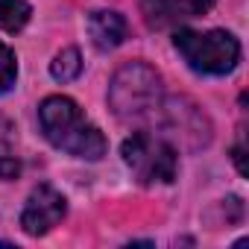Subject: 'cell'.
Returning <instances> with one entry per match:
<instances>
[{
    "label": "cell",
    "mask_w": 249,
    "mask_h": 249,
    "mask_svg": "<svg viewBox=\"0 0 249 249\" xmlns=\"http://www.w3.org/2000/svg\"><path fill=\"white\" fill-rule=\"evenodd\" d=\"M88 33H91V41L97 50L108 53L114 47H120L126 41V21H123L120 12H111V9H100L88 18Z\"/></svg>",
    "instance_id": "52a82bcc"
},
{
    "label": "cell",
    "mask_w": 249,
    "mask_h": 249,
    "mask_svg": "<svg viewBox=\"0 0 249 249\" xmlns=\"http://www.w3.org/2000/svg\"><path fill=\"white\" fill-rule=\"evenodd\" d=\"M120 156L141 185H170L179 170L176 147L153 132L129 135L120 147Z\"/></svg>",
    "instance_id": "277c9868"
},
{
    "label": "cell",
    "mask_w": 249,
    "mask_h": 249,
    "mask_svg": "<svg viewBox=\"0 0 249 249\" xmlns=\"http://www.w3.org/2000/svg\"><path fill=\"white\" fill-rule=\"evenodd\" d=\"M30 15H33V9L27 0H0V30L18 33V30H24Z\"/></svg>",
    "instance_id": "ba28073f"
},
{
    "label": "cell",
    "mask_w": 249,
    "mask_h": 249,
    "mask_svg": "<svg viewBox=\"0 0 249 249\" xmlns=\"http://www.w3.org/2000/svg\"><path fill=\"white\" fill-rule=\"evenodd\" d=\"M15 79H18V62H15V53H12L3 41H0V94L12 91Z\"/></svg>",
    "instance_id": "30bf717a"
},
{
    "label": "cell",
    "mask_w": 249,
    "mask_h": 249,
    "mask_svg": "<svg viewBox=\"0 0 249 249\" xmlns=\"http://www.w3.org/2000/svg\"><path fill=\"white\" fill-rule=\"evenodd\" d=\"M173 44L179 56L188 62V68H194L196 73L223 76V73H231L240 62V44L226 30H208V33L179 30Z\"/></svg>",
    "instance_id": "3957f363"
},
{
    "label": "cell",
    "mask_w": 249,
    "mask_h": 249,
    "mask_svg": "<svg viewBox=\"0 0 249 249\" xmlns=\"http://www.w3.org/2000/svg\"><path fill=\"white\" fill-rule=\"evenodd\" d=\"M38 123H41L44 138L62 153H71V156L88 159V161H97L106 156L108 144H106L103 132L94 123L85 120L82 108L71 97H62V94L47 97L38 106Z\"/></svg>",
    "instance_id": "6da1fadb"
},
{
    "label": "cell",
    "mask_w": 249,
    "mask_h": 249,
    "mask_svg": "<svg viewBox=\"0 0 249 249\" xmlns=\"http://www.w3.org/2000/svg\"><path fill=\"white\" fill-rule=\"evenodd\" d=\"M214 6V0H141V9L150 27H173L191 18L205 15Z\"/></svg>",
    "instance_id": "8992f818"
},
{
    "label": "cell",
    "mask_w": 249,
    "mask_h": 249,
    "mask_svg": "<svg viewBox=\"0 0 249 249\" xmlns=\"http://www.w3.org/2000/svg\"><path fill=\"white\" fill-rule=\"evenodd\" d=\"M65 211H68L65 196H62L53 185H38V188H33V194L27 196V205H24V211H21V229H24L27 234H33V237L47 234L53 226L62 223Z\"/></svg>",
    "instance_id": "5b68a950"
},
{
    "label": "cell",
    "mask_w": 249,
    "mask_h": 249,
    "mask_svg": "<svg viewBox=\"0 0 249 249\" xmlns=\"http://www.w3.org/2000/svg\"><path fill=\"white\" fill-rule=\"evenodd\" d=\"M79 71H82V59H79V50H76V47L62 50V53L53 59V65H50V73H53V79H59V82L76 79Z\"/></svg>",
    "instance_id": "9c48e42d"
},
{
    "label": "cell",
    "mask_w": 249,
    "mask_h": 249,
    "mask_svg": "<svg viewBox=\"0 0 249 249\" xmlns=\"http://www.w3.org/2000/svg\"><path fill=\"white\" fill-rule=\"evenodd\" d=\"M164 103L161 76L147 62H126L108 85V106L120 120L156 117Z\"/></svg>",
    "instance_id": "7a4b0ae2"
}]
</instances>
